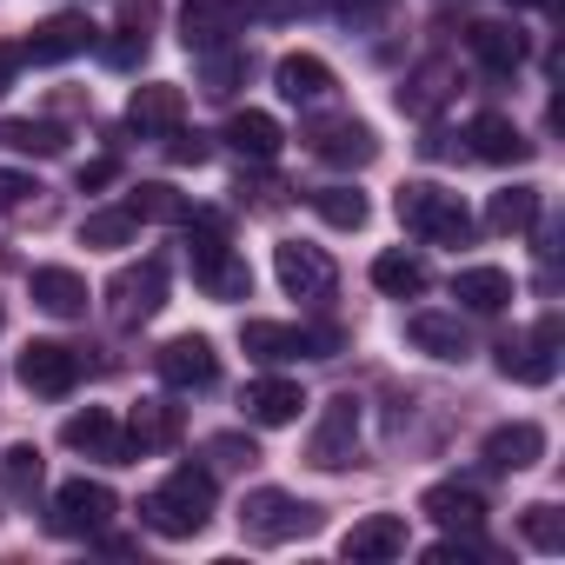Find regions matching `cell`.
<instances>
[{"instance_id":"obj_1","label":"cell","mask_w":565,"mask_h":565,"mask_svg":"<svg viewBox=\"0 0 565 565\" xmlns=\"http://www.w3.org/2000/svg\"><path fill=\"white\" fill-rule=\"evenodd\" d=\"M206 519H213V472L206 466H180L140 499V525L160 539H193V532H206Z\"/></svg>"},{"instance_id":"obj_2","label":"cell","mask_w":565,"mask_h":565,"mask_svg":"<svg viewBox=\"0 0 565 565\" xmlns=\"http://www.w3.org/2000/svg\"><path fill=\"white\" fill-rule=\"evenodd\" d=\"M186 259H193V287L206 294V300H246L253 294V273H246V259L233 253V239H226V220L220 213H186Z\"/></svg>"},{"instance_id":"obj_3","label":"cell","mask_w":565,"mask_h":565,"mask_svg":"<svg viewBox=\"0 0 565 565\" xmlns=\"http://www.w3.org/2000/svg\"><path fill=\"white\" fill-rule=\"evenodd\" d=\"M393 213H399V226L419 233L426 246H466V239H472L466 200H459L452 186H439V180H406V186L393 193Z\"/></svg>"},{"instance_id":"obj_4","label":"cell","mask_w":565,"mask_h":565,"mask_svg":"<svg viewBox=\"0 0 565 565\" xmlns=\"http://www.w3.org/2000/svg\"><path fill=\"white\" fill-rule=\"evenodd\" d=\"M239 532H246L253 545H287V539L320 532V505L279 492V486H259V492H246V505H239Z\"/></svg>"},{"instance_id":"obj_5","label":"cell","mask_w":565,"mask_h":565,"mask_svg":"<svg viewBox=\"0 0 565 565\" xmlns=\"http://www.w3.org/2000/svg\"><path fill=\"white\" fill-rule=\"evenodd\" d=\"M167 307V259H134L107 279V313L114 327H147Z\"/></svg>"},{"instance_id":"obj_6","label":"cell","mask_w":565,"mask_h":565,"mask_svg":"<svg viewBox=\"0 0 565 565\" xmlns=\"http://www.w3.org/2000/svg\"><path fill=\"white\" fill-rule=\"evenodd\" d=\"M239 347L266 366H287V360H333L340 333H313V327H279V320H246Z\"/></svg>"},{"instance_id":"obj_7","label":"cell","mask_w":565,"mask_h":565,"mask_svg":"<svg viewBox=\"0 0 565 565\" xmlns=\"http://www.w3.org/2000/svg\"><path fill=\"white\" fill-rule=\"evenodd\" d=\"M114 512H120V499H114L100 479H67V486L54 492L47 525H54L61 539H100V532L114 525Z\"/></svg>"},{"instance_id":"obj_8","label":"cell","mask_w":565,"mask_h":565,"mask_svg":"<svg viewBox=\"0 0 565 565\" xmlns=\"http://www.w3.org/2000/svg\"><path fill=\"white\" fill-rule=\"evenodd\" d=\"M558 340H565V327H558V313H545L525 340L499 347V373L519 380V386H552L558 380Z\"/></svg>"},{"instance_id":"obj_9","label":"cell","mask_w":565,"mask_h":565,"mask_svg":"<svg viewBox=\"0 0 565 565\" xmlns=\"http://www.w3.org/2000/svg\"><path fill=\"white\" fill-rule=\"evenodd\" d=\"M14 373H21L28 393H41V399H67V393L81 386V373H87V353L67 347V340H34V347L21 353Z\"/></svg>"},{"instance_id":"obj_10","label":"cell","mask_w":565,"mask_h":565,"mask_svg":"<svg viewBox=\"0 0 565 565\" xmlns=\"http://www.w3.org/2000/svg\"><path fill=\"white\" fill-rule=\"evenodd\" d=\"M353 459H360V399L353 393H333L327 413H320V426H313V439H307V466L340 472Z\"/></svg>"},{"instance_id":"obj_11","label":"cell","mask_w":565,"mask_h":565,"mask_svg":"<svg viewBox=\"0 0 565 565\" xmlns=\"http://www.w3.org/2000/svg\"><path fill=\"white\" fill-rule=\"evenodd\" d=\"M273 273H279V287H287L294 300H333V287H340V266L320 246H307V239H279L273 246Z\"/></svg>"},{"instance_id":"obj_12","label":"cell","mask_w":565,"mask_h":565,"mask_svg":"<svg viewBox=\"0 0 565 565\" xmlns=\"http://www.w3.org/2000/svg\"><path fill=\"white\" fill-rule=\"evenodd\" d=\"M246 0H186L180 8V41L186 54H206V47H233V34H246Z\"/></svg>"},{"instance_id":"obj_13","label":"cell","mask_w":565,"mask_h":565,"mask_svg":"<svg viewBox=\"0 0 565 565\" xmlns=\"http://www.w3.org/2000/svg\"><path fill=\"white\" fill-rule=\"evenodd\" d=\"M153 366H160V380H167L173 393H206V386L220 380V353H213V340H200V333L167 340V347L153 353Z\"/></svg>"},{"instance_id":"obj_14","label":"cell","mask_w":565,"mask_h":565,"mask_svg":"<svg viewBox=\"0 0 565 565\" xmlns=\"http://www.w3.org/2000/svg\"><path fill=\"white\" fill-rule=\"evenodd\" d=\"M61 446H67V452H87V459H107V466H134V446H127V433H120V419H114L107 406L74 413V419L61 426Z\"/></svg>"},{"instance_id":"obj_15","label":"cell","mask_w":565,"mask_h":565,"mask_svg":"<svg viewBox=\"0 0 565 565\" xmlns=\"http://www.w3.org/2000/svg\"><path fill=\"white\" fill-rule=\"evenodd\" d=\"M87 47H94V21H87V14H54V21H41L14 54L34 61V67H54V61H74V54H87Z\"/></svg>"},{"instance_id":"obj_16","label":"cell","mask_w":565,"mask_h":565,"mask_svg":"<svg viewBox=\"0 0 565 565\" xmlns=\"http://www.w3.org/2000/svg\"><path fill=\"white\" fill-rule=\"evenodd\" d=\"M307 147L327 167H373L380 160V134L366 120H320V127H307Z\"/></svg>"},{"instance_id":"obj_17","label":"cell","mask_w":565,"mask_h":565,"mask_svg":"<svg viewBox=\"0 0 565 565\" xmlns=\"http://www.w3.org/2000/svg\"><path fill=\"white\" fill-rule=\"evenodd\" d=\"M419 512L433 525H446V532H479L486 525V492L466 486V479H439V486L419 492Z\"/></svg>"},{"instance_id":"obj_18","label":"cell","mask_w":565,"mask_h":565,"mask_svg":"<svg viewBox=\"0 0 565 565\" xmlns=\"http://www.w3.org/2000/svg\"><path fill=\"white\" fill-rule=\"evenodd\" d=\"M479 459H486L492 472H525V466H539V459H545V426H532V419L492 426V433H486V446H479Z\"/></svg>"},{"instance_id":"obj_19","label":"cell","mask_w":565,"mask_h":565,"mask_svg":"<svg viewBox=\"0 0 565 565\" xmlns=\"http://www.w3.org/2000/svg\"><path fill=\"white\" fill-rule=\"evenodd\" d=\"M340 552H347L353 565H386V558L406 552V519H399V512H366V519L340 539Z\"/></svg>"},{"instance_id":"obj_20","label":"cell","mask_w":565,"mask_h":565,"mask_svg":"<svg viewBox=\"0 0 565 565\" xmlns=\"http://www.w3.org/2000/svg\"><path fill=\"white\" fill-rule=\"evenodd\" d=\"M466 153H472V160H492V167H519V160H532V140H525L505 114H472Z\"/></svg>"},{"instance_id":"obj_21","label":"cell","mask_w":565,"mask_h":565,"mask_svg":"<svg viewBox=\"0 0 565 565\" xmlns=\"http://www.w3.org/2000/svg\"><path fill=\"white\" fill-rule=\"evenodd\" d=\"M186 120V94L173 87V81H153V87H134V100H127V127L147 140V134H173Z\"/></svg>"},{"instance_id":"obj_22","label":"cell","mask_w":565,"mask_h":565,"mask_svg":"<svg viewBox=\"0 0 565 565\" xmlns=\"http://www.w3.org/2000/svg\"><path fill=\"white\" fill-rule=\"evenodd\" d=\"M28 294H34V307L54 313V320H81V313H87V279H81L74 266H34Z\"/></svg>"},{"instance_id":"obj_23","label":"cell","mask_w":565,"mask_h":565,"mask_svg":"<svg viewBox=\"0 0 565 565\" xmlns=\"http://www.w3.org/2000/svg\"><path fill=\"white\" fill-rule=\"evenodd\" d=\"M239 406H246L253 426H294L300 406H307V393H300L294 380H253V386L239 393Z\"/></svg>"},{"instance_id":"obj_24","label":"cell","mask_w":565,"mask_h":565,"mask_svg":"<svg viewBox=\"0 0 565 565\" xmlns=\"http://www.w3.org/2000/svg\"><path fill=\"white\" fill-rule=\"evenodd\" d=\"M406 340H413L419 353H433V360H466V353H472V333H466L459 313H413V320H406Z\"/></svg>"},{"instance_id":"obj_25","label":"cell","mask_w":565,"mask_h":565,"mask_svg":"<svg viewBox=\"0 0 565 565\" xmlns=\"http://www.w3.org/2000/svg\"><path fill=\"white\" fill-rule=\"evenodd\" d=\"M180 426H186V419H180L173 399H140L134 419H127V446H134V459H140V452H167V446L180 439Z\"/></svg>"},{"instance_id":"obj_26","label":"cell","mask_w":565,"mask_h":565,"mask_svg":"<svg viewBox=\"0 0 565 565\" xmlns=\"http://www.w3.org/2000/svg\"><path fill=\"white\" fill-rule=\"evenodd\" d=\"M273 81H279V94H287L294 107H320L333 94V67L320 54H287V61L273 67Z\"/></svg>"},{"instance_id":"obj_27","label":"cell","mask_w":565,"mask_h":565,"mask_svg":"<svg viewBox=\"0 0 565 565\" xmlns=\"http://www.w3.org/2000/svg\"><path fill=\"white\" fill-rule=\"evenodd\" d=\"M452 300H459L466 313H505V307H512V273H505V266H466V273L452 279Z\"/></svg>"},{"instance_id":"obj_28","label":"cell","mask_w":565,"mask_h":565,"mask_svg":"<svg viewBox=\"0 0 565 565\" xmlns=\"http://www.w3.org/2000/svg\"><path fill=\"white\" fill-rule=\"evenodd\" d=\"M466 47H472V61H479L486 74H512V67L525 61V34H519V28H505V21H472Z\"/></svg>"},{"instance_id":"obj_29","label":"cell","mask_w":565,"mask_h":565,"mask_svg":"<svg viewBox=\"0 0 565 565\" xmlns=\"http://www.w3.org/2000/svg\"><path fill=\"white\" fill-rule=\"evenodd\" d=\"M279 140H287V134H279V120L259 114V107H246V114L226 120V147H233L239 160H253V167H266V160L279 153Z\"/></svg>"},{"instance_id":"obj_30","label":"cell","mask_w":565,"mask_h":565,"mask_svg":"<svg viewBox=\"0 0 565 565\" xmlns=\"http://www.w3.org/2000/svg\"><path fill=\"white\" fill-rule=\"evenodd\" d=\"M452 61H426L419 74H406V87H399V107L406 114H439L446 100H452Z\"/></svg>"},{"instance_id":"obj_31","label":"cell","mask_w":565,"mask_h":565,"mask_svg":"<svg viewBox=\"0 0 565 565\" xmlns=\"http://www.w3.org/2000/svg\"><path fill=\"white\" fill-rule=\"evenodd\" d=\"M539 186H505V193H492V206H486V226L499 233V239H512V233H532L539 226Z\"/></svg>"},{"instance_id":"obj_32","label":"cell","mask_w":565,"mask_h":565,"mask_svg":"<svg viewBox=\"0 0 565 565\" xmlns=\"http://www.w3.org/2000/svg\"><path fill=\"white\" fill-rule=\"evenodd\" d=\"M373 287L386 300H419L426 294V259L419 253H380L373 259Z\"/></svg>"},{"instance_id":"obj_33","label":"cell","mask_w":565,"mask_h":565,"mask_svg":"<svg viewBox=\"0 0 565 565\" xmlns=\"http://www.w3.org/2000/svg\"><path fill=\"white\" fill-rule=\"evenodd\" d=\"M127 213H134V220H160V226H186L193 200H186L180 186H167V180H147V186L127 193Z\"/></svg>"},{"instance_id":"obj_34","label":"cell","mask_w":565,"mask_h":565,"mask_svg":"<svg viewBox=\"0 0 565 565\" xmlns=\"http://www.w3.org/2000/svg\"><path fill=\"white\" fill-rule=\"evenodd\" d=\"M41 479H47V459L34 446H8V452H0V492H8V499H34Z\"/></svg>"},{"instance_id":"obj_35","label":"cell","mask_w":565,"mask_h":565,"mask_svg":"<svg viewBox=\"0 0 565 565\" xmlns=\"http://www.w3.org/2000/svg\"><path fill=\"white\" fill-rule=\"evenodd\" d=\"M307 200H313V213H320L327 226H340V233H360L366 213H373L360 186H320V193H307Z\"/></svg>"},{"instance_id":"obj_36","label":"cell","mask_w":565,"mask_h":565,"mask_svg":"<svg viewBox=\"0 0 565 565\" xmlns=\"http://www.w3.org/2000/svg\"><path fill=\"white\" fill-rule=\"evenodd\" d=\"M0 147H14V153H41V160H54V153L67 147V134H61L54 120H0Z\"/></svg>"},{"instance_id":"obj_37","label":"cell","mask_w":565,"mask_h":565,"mask_svg":"<svg viewBox=\"0 0 565 565\" xmlns=\"http://www.w3.org/2000/svg\"><path fill=\"white\" fill-rule=\"evenodd\" d=\"M134 233H140V220H134L127 206L87 213V220H81V239H87V246H134Z\"/></svg>"},{"instance_id":"obj_38","label":"cell","mask_w":565,"mask_h":565,"mask_svg":"<svg viewBox=\"0 0 565 565\" xmlns=\"http://www.w3.org/2000/svg\"><path fill=\"white\" fill-rule=\"evenodd\" d=\"M525 539L539 545V552H565V512L552 505V499H539V505H525Z\"/></svg>"},{"instance_id":"obj_39","label":"cell","mask_w":565,"mask_h":565,"mask_svg":"<svg viewBox=\"0 0 565 565\" xmlns=\"http://www.w3.org/2000/svg\"><path fill=\"white\" fill-rule=\"evenodd\" d=\"M200 74H206V94L226 100V94L246 81V54H220V47H206V54H200Z\"/></svg>"},{"instance_id":"obj_40","label":"cell","mask_w":565,"mask_h":565,"mask_svg":"<svg viewBox=\"0 0 565 565\" xmlns=\"http://www.w3.org/2000/svg\"><path fill=\"white\" fill-rule=\"evenodd\" d=\"M206 459H213V472H246V466H259V446L239 433H220V439H206Z\"/></svg>"},{"instance_id":"obj_41","label":"cell","mask_w":565,"mask_h":565,"mask_svg":"<svg viewBox=\"0 0 565 565\" xmlns=\"http://www.w3.org/2000/svg\"><path fill=\"white\" fill-rule=\"evenodd\" d=\"M147 54V28H114V41H107V61L114 67H134Z\"/></svg>"},{"instance_id":"obj_42","label":"cell","mask_w":565,"mask_h":565,"mask_svg":"<svg viewBox=\"0 0 565 565\" xmlns=\"http://www.w3.org/2000/svg\"><path fill=\"white\" fill-rule=\"evenodd\" d=\"M167 153H173L180 167H206V153H213V147H206V134H186V127H173V134H167Z\"/></svg>"},{"instance_id":"obj_43","label":"cell","mask_w":565,"mask_h":565,"mask_svg":"<svg viewBox=\"0 0 565 565\" xmlns=\"http://www.w3.org/2000/svg\"><path fill=\"white\" fill-rule=\"evenodd\" d=\"M426 558H433V565H472L479 545H472V539H439V545H426Z\"/></svg>"},{"instance_id":"obj_44","label":"cell","mask_w":565,"mask_h":565,"mask_svg":"<svg viewBox=\"0 0 565 565\" xmlns=\"http://www.w3.org/2000/svg\"><path fill=\"white\" fill-rule=\"evenodd\" d=\"M34 193H41V186H34L28 173H0V206H28Z\"/></svg>"},{"instance_id":"obj_45","label":"cell","mask_w":565,"mask_h":565,"mask_svg":"<svg viewBox=\"0 0 565 565\" xmlns=\"http://www.w3.org/2000/svg\"><path fill=\"white\" fill-rule=\"evenodd\" d=\"M114 173H120V160H87V167H81V193H100V186H114Z\"/></svg>"},{"instance_id":"obj_46","label":"cell","mask_w":565,"mask_h":565,"mask_svg":"<svg viewBox=\"0 0 565 565\" xmlns=\"http://www.w3.org/2000/svg\"><path fill=\"white\" fill-rule=\"evenodd\" d=\"M160 21V0H120V28H153Z\"/></svg>"},{"instance_id":"obj_47","label":"cell","mask_w":565,"mask_h":565,"mask_svg":"<svg viewBox=\"0 0 565 565\" xmlns=\"http://www.w3.org/2000/svg\"><path fill=\"white\" fill-rule=\"evenodd\" d=\"M14 67H21V54H14V47H0V94L14 87Z\"/></svg>"},{"instance_id":"obj_48","label":"cell","mask_w":565,"mask_h":565,"mask_svg":"<svg viewBox=\"0 0 565 565\" xmlns=\"http://www.w3.org/2000/svg\"><path fill=\"white\" fill-rule=\"evenodd\" d=\"M246 8H259V14H287L294 0H246Z\"/></svg>"},{"instance_id":"obj_49","label":"cell","mask_w":565,"mask_h":565,"mask_svg":"<svg viewBox=\"0 0 565 565\" xmlns=\"http://www.w3.org/2000/svg\"><path fill=\"white\" fill-rule=\"evenodd\" d=\"M505 8H552V0H505Z\"/></svg>"},{"instance_id":"obj_50","label":"cell","mask_w":565,"mask_h":565,"mask_svg":"<svg viewBox=\"0 0 565 565\" xmlns=\"http://www.w3.org/2000/svg\"><path fill=\"white\" fill-rule=\"evenodd\" d=\"M0 320H8V313H0Z\"/></svg>"}]
</instances>
